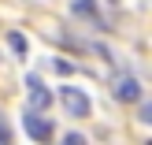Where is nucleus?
<instances>
[{"label":"nucleus","mask_w":152,"mask_h":145,"mask_svg":"<svg viewBox=\"0 0 152 145\" xmlns=\"http://www.w3.org/2000/svg\"><path fill=\"white\" fill-rule=\"evenodd\" d=\"M59 145H86V138H82V134H63Z\"/></svg>","instance_id":"obj_8"},{"label":"nucleus","mask_w":152,"mask_h":145,"mask_svg":"<svg viewBox=\"0 0 152 145\" xmlns=\"http://www.w3.org/2000/svg\"><path fill=\"white\" fill-rule=\"evenodd\" d=\"M26 89H30V108H34V112H45V108H48V104H52V93H48V89H45V82L37 78L34 71L26 74Z\"/></svg>","instance_id":"obj_3"},{"label":"nucleus","mask_w":152,"mask_h":145,"mask_svg":"<svg viewBox=\"0 0 152 145\" xmlns=\"http://www.w3.org/2000/svg\"><path fill=\"white\" fill-rule=\"evenodd\" d=\"M7 45L15 49V56H26V37H22V34H15V30H11V34H7Z\"/></svg>","instance_id":"obj_6"},{"label":"nucleus","mask_w":152,"mask_h":145,"mask_svg":"<svg viewBox=\"0 0 152 145\" xmlns=\"http://www.w3.org/2000/svg\"><path fill=\"white\" fill-rule=\"evenodd\" d=\"M59 101H63V108L71 112L74 119H86L89 112H93V104H89V97L82 93V89H74V86H63V89H59Z\"/></svg>","instance_id":"obj_1"},{"label":"nucleus","mask_w":152,"mask_h":145,"mask_svg":"<svg viewBox=\"0 0 152 145\" xmlns=\"http://www.w3.org/2000/svg\"><path fill=\"white\" fill-rule=\"evenodd\" d=\"M74 15H82V19H93V22H100V15H96V0H74Z\"/></svg>","instance_id":"obj_5"},{"label":"nucleus","mask_w":152,"mask_h":145,"mask_svg":"<svg viewBox=\"0 0 152 145\" xmlns=\"http://www.w3.org/2000/svg\"><path fill=\"white\" fill-rule=\"evenodd\" d=\"M22 127H26V134H30L34 141H41V145H45V141H52V123H48V119H41L34 108L22 112Z\"/></svg>","instance_id":"obj_2"},{"label":"nucleus","mask_w":152,"mask_h":145,"mask_svg":"<svg viewBox=\"0 0 152 145\" xmlns=\"http://www.w3.org/2000/svg\"><path fill=\"white\" fill-rule=\"evenodd\" d=\"M52 71H56V74H74L78 63H74V60H52Z\"/></svg>","instance_id":"obj_7"},{"label":"nucleus","mask_w":152,"mask_h":145,"mask_svg":"<svg viewBox=\"0 0 152 145\" xmlns=\"http://www.w3.org/2000/svg\"><path fill=\"white\" fill-rule=\"evenodd\" d=\"M115 97L123 104H134V101H141V82L134 78V74H123V78L115 82Z\"/></svg>","instance_id":"obj_4"}]
</instances>
